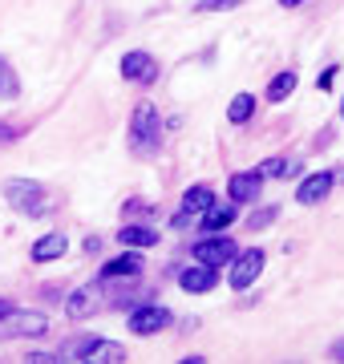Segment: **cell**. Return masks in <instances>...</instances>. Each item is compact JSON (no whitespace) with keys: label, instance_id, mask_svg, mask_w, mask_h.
<instances>
[{"label":"cell","instance_id":"6da1fadb","mask_svg":"<svg viewBox=\"0 0 344 364\" xmlns=\"http://www.w3.org/2000/svg\"><path fill=\"white\" fill-rule=\"evenodd\" d=\"M158 138H162V117L154 109V102H142L134 109V122H130V150L134 154H154Z\"/></svg>","mask_w":344,"mask_h":364},{"label":"cell","instance_id":"7a4b0ae2","mask_svg":"<svg viewBox=\"0 0 344 364\" xmlns=\"http://www.w3.org/2000/svg\"><path fill=\"white\" fill-rule=\"evenodd\" d=\"M4 203L21 215H45L49 210V191L33 178H9L4 182Z\"/></svg>","mask_w":344,"mask_h":364},{"label":"cell","instance_id":"3957f363","mask_svg":"<svg viewBox=\"0 0 344 364\" xmlns=\"http://www.w3.org/2000/svg\"><path fill=\"white\" fill-rule=\"evenodd\" d=\"M264 259H267V255L259 247L243 251V255L235 251V259H231V287H235V291H247V287L259 279V272H264Z\"/></svg>","mask_w":344,"mask_h":364},{"label":"cell","instance_id":"277c9868","mask_svg":"<svg viewBox=\"0 0 344 364\" xmlns=\"http://www.w3.org/2000/svg\"><path fill=\"white\" fill-rule=\"evenodd\" d=\"M235 243L227 239V235H215V239H203V243H195V259L207 263V267H223V263L235 259Z\"/></svg>","mask_w":344,"mask_h":364},{"label":"cell","instance_id":"5b68a950","mask_svg":"<svg viewBox=\"0 0 344 364\" xmlns=\"http://www.w3.org/2000/svg\"><path fill=\"white\" fill-rule=\"evenodd\" d=\"M122 77H126V81H142V85H150V81L158 77V61H154L150 53L134 49V53H126V57H122Z\"/></svg>","mask_w":344,"mask_h":364},{"label":"cell","instance_id":"8992f818","mask_svg":"<svg viewBox=\"0 0 344 364\" xmlns=\"http://www.w3.org/2000/svg\"><path fill=\"white\" fill-rule=\"evenodd\" d=\"M215 279H219V272L215 267H207V263H190V267H183L178 272V287L183 291H190V296H203V291H211L215 287Z\"/></svg>","mask_w":344,"mask_h":364},{"label":"cell","instance_id":"52a82bcc","mask_svg":"<svg viewBox=\"0 0 344 364\" xmlns=\"http://www.w3.org/2000/svg\"><path fill=\"white\" fill-rule=\"evenodd\" d=\"M166 324H171V312H166V308H158V304L138 308V312L130 316V332H134V336H154V332H162Z\"/></svg>","mask_w":344,"mask_h":364},{"label":"cell","instance_id":"ba28073f","mask_svg":"<svg viewBox=\"0 0 344 364\" xmlns=\"http://www.w3.org/2000/svg\"><path fill=\"white\" fill-rule=\"evenodd\" d=\"M332 174L328 170H320V174H312V178H304L300 182V191H296V203L300 207H316V203H324L328 198V191H332Z\"/></svg>","mask_w":344,"mask_h":364},{"label":"cell","instance_id":"9c48e42d","mask_svg":"<svg viewBox=\"0 0 344 364\" xmlns=\"http://www.w3.org/2000/svg\"><path fill=\"white\" fill-rule=\"evenodd\" d=\"M9 320H13V324L0 328V336H45V332H49V320L41 312H21V316L9 312Z\"/></svg>","mask_w":344,"mask_h":364},{"label":"cell","instance_id":"30bf717a","mask_svg":"<svg viewBox=\"0 0 344 364\" xmlns=\"http://www.w3.org/2000/svg\"><path fill=\"white\" fill-rule=\"evenodd\" d=\"M81 352H85L81 360H93V364H122L126 360V348L114 344V340H85Z\"/></svg>","mask_w":344,"mask_h":364},{"label":"cell","instance_id":"8fae6325","mask_svg":"<svg viewBox=\"0 0 344 364\" xmlns=\"http://www.w3.org/2000/svg\"><path fill=\"white\" fill-rule=\"evenodd\" d=\"M264 191V178H259V170H247V174H235V178L227 182V195L235 198V203H255Z\"/></svg>","mask_w":344,"mask_h":364},{"label":"cell","instance_id":"7c38bea8","mask_svg":"<svg viewBox=\"0 0 344 364\" xmlns=\"http://www.w3.org/2000/svg\"><path fill=\"white\" fill-rule=\"evenodd\" d=\"M69 251V239L61 231H49V235H41L37 243H33V259L37 263H53V259H61Z\"/></svg>","mask_w":344,"mask_h":364},{"label":"cell","instance_id":"4fadbf2b","mask_svg":"<svg viewBox=\"0 0 344 364\" xmlns=\"http://www.w3.org/2000/svg\"><path fill=\"white\" fill-rule=\"evenodd\" d=\"M138 272H142V259H138L134 251H126L122 259H114V263L102 267V284H109V279H134Z\"/></svg>","mask_w":344,"mask_h":364},{"label":"cell","instance_id":"5bb4252c","mask_svg":"<svg viewBox=\"0 0 344 364\" xmlns=\"http://www.w3.org/2000/svg\"><path fill=\"white\" fill-rule=\"evenodd\" d=\"M118 243L122 247H154V243H158V231H154V227H122Z\"/></svg>","mask_w":344,"mask_h":364},{"label":"cell","instance_id":"9a60e30c","mask_svg":"<svg viewBox=\"0 0 344 364\" xmlns=\"http://www.w3.org/2000/svg\"><path fill=\"white\" fill-rule=\"evenodd\" d=\"M296 69H284V73H276L272 77V85H267V102H288L291 93H296Z\"/></svg>","mask_w":344,"mask_h":364},{"label":"cell","instance_id":"2e32d148","mask_svg":"<svg viewBox=\"0 0 344 364\" xmlns=\"http://www.w3.org/2000/svg\"><path fill=\"white\" fill-rule=\"evenodd\" d=\"M90 312H93V287H77V291L65 299V316L69 320H85Z\"/></svg>","mask_w":344,"mask_h":364},{"label":"cell","instance_id":"e0dca14e","mask_svg":"<svg viewBox=\"0 0 344 364\" xmlns=\"http://www.w3.org/2000/svg\"><path fill=\"white\" fill-rule=\"evenodd\" d=\"M235 223V207H207V219H203V231H211V235H223V227H231Z\"/></svg>","mask_w":344,"mask_h":364},{"label":"cell","instance_id":"ac0fdd59","mask_svg":"<svg viewBox=\"0 0 344 364\" xmlns=\"http://www.w3.org/2000/svg\"><path fill=\"white\" fill-rule=\"evenodd\" d=\"M215 203V191L211 186H190L183 195V210H190V215H199V210H207Z\"/></svg>","mask_w":344,"mask_h":364},{"label":"cell","instance_id":"d6986e66","mask_svg":"<svg viewBox=\"0 0 344 364\" xmlns=\"http://www.w3.org/2000/svg\"><path fill=\"white\" fill-rule=\"evenodd\" d=\"M300 174V162H288V158H267L259 166V178H291Z\"/></svg>","mask_w":344,"mask_h":364},{"label":"cell","instance_id":"ffe728a7","mask_svg":"<svg viewBox=\"0 0 344 364\" xmlns=\"http://www.w3.org/2000/svg\"><path fill=\"white\" fill-rule=\"evenodd\" d=\"M252 114H255V97H252V93H235V97H231V109H227V117H231L235 126H243Z\"/></svg>","mask_w":344,"mask_h":364},{"label":"cell","instance_id":"44dd1931","mask_svg":"<svg viewBox=\"0 0 344 364\" xmlns=\"http://www.w3.org/2000/svg\"><path fill=\"white\" fill-rule=\"evenodd\" d=\"M0 97L4 102H13V97H21V81H16V73H13V65L0 57Z\"/></svg>","mask_w":344,"mask_h":364},{"label":"cell","instance_id":"7402d4cb","mask_svg":"<svg viewBox=\"0 0 344 364\" xmlns=\"http://www.w3.org/2000/svg\"><path fill=\"white\" fill-rule=\"evenodd\" d=\"M243 0H199V13H227V9H239Z\"/></svg>","mask_w":344,"mask_h":364},{"label":"cell","instance_id":"603a6c76","mask_svg":"<svg viewBox=\"0 0 344 364\" xmlns=\"http://www.w3.org/2000/svg\"><path fill=\"white\" fill-rule=\"evenodd\" d=\"M276 219V207H264V210H252V219H247V227H255V231H264L267 223Z\"/></svg>","mask_w":344,"mask_h":364},{"label":"cell","instance_id":"cb8c5ba5","mask_svg":"<svg viewBox=\"0 0 344 364\" xmlns=\"http://www.w3.org/2000/svg\"><path fill=\"white\" fill-rule=\"evenodd\" d=\"M16 134H21L16 126H9V122H0V142H13Z\"/></svg>","mask_w":344,"mask_h":364},{"label":"cell","instance_id":"d4e9b609","mask_svg":"<svg viewBox=\"0 0 344 364\" xmlns=\"http://www.w3.org/2000/svg\"><path fill=\"white\" fill-rule=\"evenodd\" d=\"M332 77H336V69H324V73H320V90H328Z\"/></svg>","mask_w":344,"mask_h":364},{"label":"cell","instance_id":"484cf974","mask_svg":"<svg viewBox=\"0 0 344 364\" xmlns=\"http://www.w3.org/2000/svg\"><path fill=\"white\" fill-rule=\"evenodd\" d=\"M332 360H344V340H336V344H332Z\"/></svg>","mask_w":344,"mask_h":364},{"label":"cell","instance_id":"4316f807","mask_svg":"<svg viewBox=\"0 0 344 364\" xmlns=\"http://www.w3.org/2000/svg\"><path fill=\"white\" fill-rule=\"evenodd\" d=\"M9 312H13V304H9V299H0V320H4Z\"/></svg>","mask_w":344,"mask_h":364},{"label":"cell","instance_id":"83f0119b","mask_svg":"<svg viewBox=\"0 0 344 364\" xmlns=\"http://www.w3.org/2000/svg\"><path fill=\"white\" fill-rule=\"evenodd\" d=\"M279 4H284V9H296V4H304V0H279Z\"/></svg>","mask_w":344,"mask_h":364},{"label":"cell","instance_id":"f1b7e54d","mask_svg":"<svg viewBox=\"0 0 344 364\" xmlns=\"http://www.w3.org/2000/svg\"><path fill=\"white\" fill-rule=\"evenodd\" d=\"M340 117H344V102H340Z\"/></svg>","mask_w":344,"mask_h":364}]
</instances>
